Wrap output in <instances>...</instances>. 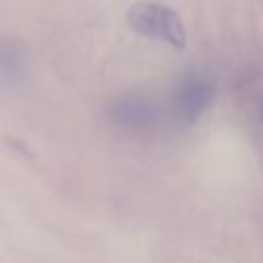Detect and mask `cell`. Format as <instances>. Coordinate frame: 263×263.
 <instances>
[{
    "label": "cell",
    "mask_w": 263,
    "mask_h": 263,
    "mask_svg": "<svg viewBox=\"0 0 263 263\" xmlns=\"http://www.w3.org/2000/svg\"><path fill=\"white\" fill-rule=\"evenodd\" d=\"M214 99V80L203 72H189L175 90V115L181 123L191 125Z\"/></svg>",
    "instance_id": "cell-2"
},
{
    "label": "cell",
    "mask_w": 263,
    "mask_h": 263,
    "mask_svg": "<svg viewBox=\"0 0 263 263\" xmlns=\"http://www.w3.org/2000/svg\"><path fill=\"white\" fill-rule=\"evenodd\" d=\"M127 25L142 37L162 41L175 49L187 45V33L183 18L168 4L154 0H140L127 8Z\"/></svg>",
    "instance_id": "cell-1"
}]
</instances>
